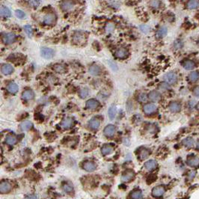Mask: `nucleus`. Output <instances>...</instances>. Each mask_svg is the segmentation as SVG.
Listing matches in <instances>:
<instances>
[{
  "instance_id": "f257e3e1",
  "label": "nucleus",
  "mask_w": 199,
  "mask_h": 199,
  "mask_svg": "<svg viewBox=\"0 0 199 199\" xmlns=\"http://www.w3.org/2000/svg\"><path fill=\"white\" fill-rule=\"evenodd\" d=\"M86 35L82 32H76L73 37V43H76V44H82L86 42Z\"/></svg>"
},
{
  "instance_id": "f03ea898",
  "label": "nucleus",
  "mask_w": 199,
  "mask_h": 199,
  "mask_svg": "<svg viewBox=\"0 0 199 199\" xmlns=\"http://www.w3.org/2000/svg\"><path fill=\"white\" fill-rule=\"evenodd\" d=\"M41 53L43 58L46 59H50V58H52L54 56V50L48 47H43L41 49Z\"/></svg>"
},
{
  "instance_id": "7ed1b4c3",
  "label": "nucleus",
  "mask_w": 199,
  "mask_h": 199,
  "mask_svg": "<svg viewBox=\"0 0 199 199\" xmlns=\"http://www.w3.org/2000/svg\"><path fill=\"white\" fill-rule=\"evenodd\" d=\"M60 7L63 11H71L73 7V0H63L60 4Z\"/></svg>"
},
{
  "instance_id": "20e7f679",
  "label": "nucleus",
  "mask_w": 199,
  "mask_h": 199,
  "mask_svg": "<svg viewBox=\"0 0 199 199\" xmlns=\"http://www.w3.org/2000/svg\"><path fill=\"white\" fill-rule=\"evenodd\" d=\"M12 189V186L7 181H2L0 183V193L6 194L8 193Z\"/></svg>"
},
{
  "instance_id": "39448f33",
  "label": "nucleus",
  "mask_w": 199,
  "mask_h": 199,
  "mask_svg": "<svg viewBox=\"0 0 199 199\" xmlns=\"http://www.w3.org/2000/svg\"><path fill=\"white\" fill-rule=\"evenodd\" d=\"M135 177V173L131 170H127L121 176V181L124 182H130Z\"/></svg>"
},
{
  "instance_id": "423d86ee",
  "label": "nucleus",
  "mask_w": 199,
  "mask_h": 199,
  "mask_svg": "<svg viewBox=\"0 0 199 199\" xmlns=\"http://www.w3.org/2000/svg\"><path fill=\"white\" fill-rule=\"evenodd\" d=\"M82 168H84V170H86V171H88V172H92V171L96 170L97 165L94 162H91V161H86V162H85L83 163Z\"/></svg>"
},
{
  "instance_id": "0eeeda50",
  "label": "nucleus",
  "mask_w": 199,
  "mask_h": 199,
  "mask_svg": "<svg viewBox=\"0 0 199 199\" xmlns=\"http://www.w3.org/2000/svg\"><path fill=\"white\" fill-rule=\"evenodd\" d=\"M56 20V16L52 13L47 14L43 18V22L46 25L54 24Z\"/></svg>"
},
{
  "instance_id": "6e6552de",
  "label": "nucleus",
  "mask_w": 199,
  "mask_h": 199,
  "mask_svg": "<svg viewBox=\"0 0 199 199\" xmlns=\"http://www.w3.org/2000/svg\"><path fill=\"white\" fill-rule=\"evenodd\" d=\"M144 112L146 115H151V114L154 113L157 109V107L155 104H152V103H148L146 104L144 106Z\"/></svg>"
},
{
  "instance_id": "1a4fd4ad",
  "label": "nucleus",
  "mask_w": 199,
  "mask_h": 199,
  "mask_svg": "<svg viewBox=\"0 0 199 199\" xmlns=\"http://www.w3.org/2000/svg\"><path fill=\"white\" fill-rule=\"evenodd\" d=\"M15 40H16V35L12 32L5 34L3 37L4 43H6V44H11V43H14Z\"/></svg>"
},
{
  "instance_id": "9d476101",
  "label": "nucleus",
  "mask_w": 199,
  "mask_h": 199,
  "mask_svg": "<svg viewBox=\"0 0 199 199\" xmlns=\"http://www.w3.org/2000/svg\"><path fill=\"white\" fill-rule=\"evenodd\" d=\"M165 192H166V190H165L163 186H156V187H154V188L153 189L152 195L154 196V197L159 198V197H161L162 196H163Z\"/></svg>"
},
{
  "instance_id": "9b49d317",
  "label": "nucleus",
  "mask_w": 199,
  "mask_h": 199,
  "mask_svg": "<svg viewBox=\"0 0 199 199\" xmlns=\"http://www.w3.org/2000/svg\"><path fill=\"white\" fill-rule=\"evenodd\" d=\"M164 79H166L168 83L174 84L177 82V76L175 73L169 72V73H168L166 76H164Z\"/></svg>"
},
{
  "instance_id": "f8f14e48",
  "label": "nucleus",
  "mask_w": 199,
  "mask_h": 199,
  "mask_svg": "<svg viewBox=\"0 0 199 199\" xmlns=\"http://www.w3.org/2000/svg\"><path fill=\"white\" fill-rule=\"evenodd\" d=\"M147 98H149V100H151L153 102H156V101H159L161 99V94L158 91H152L148 94Z\"/></svg>"
},
{
  "instance_id": "ddd939ff",
  "label": "nucleus",
  "mask_w": 199,
  "mask_h": 199,
  "mask_svg": "<svg viewBox=\"0 0 199 199\" xmlns=\"http://www.w3.org/2000/svg\"><path fill=\"white\" fill-rule=\"evenodd\" d=\"M116 131V127L114 125H108L106 126V128L104 129V134L105 136H108V137H111V136H114V134Z\"/></svg>"
},
{
  "instance_id": "4468645a",
  "label": "nucleus",
  "mask_w": 199,
  "mask_h": 199,
  "mask_svg": "<svg viewBox=\"0 0 199 199\" xmlns=\"http://www.w3.org/2000/svg\"><path fill=\"white\" fill-rule=\"evenodd\" d=\"M128 51L125 48H119L115 52V56L118 58H126L128 56Z\"/></svg>"
},
{
  "instance_id": "2eb2a0df",
  "label": "nucleus",
  "mask_w": 199,
  "mask_h": 199,
  "mask_svg": "<svg viewBox=\"0 0 199 199\" xmlns=\"http://www.w3.org/2000/svg\"><path fill=\"white\" fill-rule=\"evenodd\" d=\"M99 106V102L94 99H90L86 102V108L89 109H95Z\"/></svg>"
},
{
  "instance_id": "dca6fc26",
  "label": "nucleus",
  "mask_w": 199,
  "mask_h": 199,
  "mask_svg": "<svg viewBox=\"0 0 199 199\" xmlns=\"http://www.w3.org/2000/svg\"><path fill=\"white\" fill-rule=\"evenodd\" d=\"M157 166V162L153 160H150L145 163V168L147 171H152Z\"/></svg>"
},
{
  "instance_id": "f3484780",
  "label": "nucleus",
  "mask_w": 199,
  "mask_h": 199,
  "mask_svg": "<svg viewBox=\"0 0 199 199\" xmlns=\"http://www.w3.org/2000/svg\"><path fill=\"white\" fill-rule=\"evenodd\" d=\"M1 71L4 74L9 75L14 72V67L9 64H5V65H3L2 66Z\"/></svg>"
},
{
  "instance_id": "a211bd4d",
  "label": "nucleus",
  "mask_w": 199,
  "mask_h": 199,
  "mask_svg": "<svg viewBox=\"0 0 199 199\" xmlns=\"http://www.w3.org/2000/svg\"><path fill=\"white\" fill-rule=\"evenodd\" d=\"M116 112H117V107H116V106L115 104H112V106L109 107L108 111L109 117V119L111 120V121L115 119Z\"/></svg>"
},
{
  "instance_id": "6ab92c4d",
  "label": "nucleus",
  "mask_w": 199,
  "mask_h": 199,
  "mask_svg": "<svg viewBox=\"0 0 199 199\" xmlns=\"http://www.w3.org/2000/svg\"><path fill=\"white\" fill-rule=\"evenodd\" d=\"M34 97H35V94L32 90H26L22 94V98L23 100H26V101L32 100L34 98Z\"/></svg>"
},
{
  "instance_id": "aec40b11",
  "label": "nucleus",
  "mask_w": 199,
  "mask_h": 199,
  "mask_svg": "<svg viewBox=\"0 0 199 199\" xmlns=\"http://www.w3.org/2000/svg\"><path fill=\"white\" fill-rule=\"evenodd\" d=\"M169 109L172 112H178L181 109V105L177 102H171L169 105Z\"/></svg>"
},
{
  "instance_id": "412c9836",
  "label": "nucleus",
  "mask_w": 199,
  "mask_h": 199,
  "mask_svg": "<svg viewBox=\"0 0 199 199\" xmlns=\"http://www.w3.org/2000/svg\"><path fill=\"white\" fill-rule=\"evenodd\" d=\"M89 73L91 75H93V76H97V75L101 74V69L99 66L96 65H94L90 67Z\"/></svg>"
},
{
  "instance_id": "4be33fe9",
  "label": "nucleus",
  "mask_w": 199,
  "mask_h": 199,
  "mask_svg": "<svg viewBox=\"0 0 199 199\" xmlns=\"http://www.w3.org/2000/svg\"><path fill=\"white\" fill-rule=\"evenodd\" d=\"M113 151H114L113 147H112V146H110V145H104V146L102 147V148H101L102 154L104 155V156H106V155H109V154H110V153H112Z\"/></svg>"
},
{
  "instance_id": "5701e85b",
  "label": "nucleus",
  "mask_w": 199,
  "mask_h": 199,
  "mask_svg": "<svg viewBox=\"0 0 199 199\" xmlns=\"http://www.w3.org/2000/svg\"><path fill=\"white\" fill-rule=\"evenodd\" d=\"M0 15L2 17H11V12L10 9L7 7L5 6H2L0 7Z\"/></svg>"
},
{
  "instance_id": "b1692460",
  "label": "nucleus",
  "mask_w": 199,
  "mask_h": 199,
  "mask_svg": "<svg viewBox=\"0 0 199 199\" xmlns=\"http://www.w3.org/2000/svg\"><path fill=\"white\" fill-rule=\"evenodd\" d=\"M183 67H184L186 70H192L196 67V64L195 62L191 61V60H186L183 62Z\"/></svg>"
},
{
  "instance_id": "393cba45",
  "label": "nucleus",
  "mask_w": 199,
  "mask_h": 199,
  "mask_svg": "<svg viewBox=\"0 0 199 199\" xmlns=\"http://www.w3.org/2000/svg\"><path fill=\"white\" fill-rule=\"evenodd\" d=\"M73 121L72 118L71 117H67L65 119H64L62 122V126L65 129H68L71 128L73 126Z\"/></svg>"
},
{
  "instance_id": "a878e982",
  "label": "nucleus",
  "mask_w": 199,
  "mask_h": 199,
  "mask_svg": "<svg viewBox=\"0 0 199 199\" xmlns=\"http://www.w3.org/2000/svg\"><path fill=\"white\" fill-rule=\"evenodd\" d=\"M101 125V122H100V120L96 118V117H94L92 119L90 120L89 121V127H91V129H96L98 128Z\"/></svg>"
},
{
  "instance_id": "bb28decb",
  "label": "nucleus",
  "mask_w": 199,
  "mask_h": 199,
  "mask_svg": "<svg viewBox=\"0 0 199 199\" xmlns=\"http://www.w3.org/2000/svg\"><path fill=\"white\" fill-rule=\"evenodd\" d=\"M53 70H54L56 72L59 73H64L67 71V69H66L65 66L63 65H61V64H56L53 66Z\"/></svg>"
},
{
  "instance_id": "cd10ccee",
  "label": "nucleus",
  "mask_w": 199,
  "mask_h": 199,
  "mask_svg": "<svg viewBox=\"0 0 199 199\" xmlns=\"http://www.w3.org/2000/svg\"><path fill=\"white\" fill-rule=\"evenodd\" d=\"M7 91H9V92H11V93L15 94L18 91L19 88L18 86H17L16 83H14V82H11V83H9L7 85Z\"/></svg>"
},
{
  "instance_id": "c85d7f7f",
  "label": "nucleus",
  "mask_w": 199,
  "mask_h": 199,
  "mask_svg": "<svg viewBox=\"0 0 199 199\" xmlns=\"http://www.w3.org/2000/svg\"><path fill=\"white\" fill-rule=\"evenodd\" d=\"M32 126H33V125H32V123L31 122V121H26L21 124L20 127V129L22 131H27L32 128Z\"/></svg>"
},
{
  "instance_id": "c756f323",
  "label": "nucleus",
  "mask_w": 199,
  "mask_h": 199,
  "mask_svg": "<svg viewBox=\"0 0 199 199\" xmlns=\"http://www.w3.org/2000/svg\"><path fill=\"white\" fill-rule=\"evenodd\" d=\"M168 33V29L166 26H162L161 28H160L156 32V36L158 37H163L166 36Z\"/></svg>"
},
{
  "instance_id": "7c9ffc66",
  "label": "nucleus",
  "mask_w": 199,
  "mask_h": 199,
  "mask_svg": "<svg viewBox=\"0 0 199 199\" xmlns=\"http://www.w3.org/2000/svg\"><path fill=\"white\" fill-rule=\"evenodd\" d=\"M130 198L132 199H140L143 198V195L140 190H135L130 193Z\"/></svg>"
},
{
  "instance_id": "2f4dec72",
  "label": "nucleus",
  "mask_w": 199,
  "mask_h": 199,
  "mask_svg": "<svg viewBox=\"0 0 199 199\" xmlns=\"http://www.w3.org/2000/svg\"><path fill=\"white\" fill-rule=\"evenodd\" d=\"M183 144L185 146H186V147H192L194 145V144H195V141H194L192 138L187 137L183 140Z\"/></svg>"
},
{
  "instance_id": "473e14b6",
  "label": "nucleus",
  "mask_w": 199,
  "mask_h": 199,
  "mask_svg": "<svg viewBox=\"0 0 199 199\" xmlns=\"http://www.w3.org/2000/svg\"><path fill=\"white\" fill-rule=\"evenodd\" d=\"M150 155V151L148 149L141 148L139 152V158L141 160H145Z\"/></svg>"
},
{
  "instance_id": "72a5a7b5",
  "label": "nucleus",
  "mask_w": 199,
  "mask_h": 199,
  "mask_svg": "<svg viewBox=\"0 0 199 199\" xmlns=\"http://www.w3.org/2000/svg\"><path fill=\"white\" fill-rule=\"evenodd\" d=\"M187 164L189 166L192 167H196L198 165V157H192V158H189L187 160Z\"/></svg>"
},
{
  "instance_id": "f704fd0d",
  "label": "nucleus",
  "mask_w": 199,
  "mask_h": 199,
  "mask_svg": "<svg viewBox=\"0 0 199 199\" xmlns=\"http://www.w3.org/2000/svg\"><path fill=\"white\" fill-rule=\"evenodd\" d=\"M63 190L67 193H73V187L69 183H65L62 186Z\"/></svg>"
},
{
  "instance_id": "c9c22d12",
  "label": "nucleus",
  "mask_w": 199,
  "mask_h": 199,
  "mask_svg": "<svg viewBox=\"0 0 199 199\" xmlns=\"http://www.w3.org/2000/svg\"><path fill=\"white\" fill-rule=\"evenodd\" d=\"M5 141L7 145H14L17 142V137L14 136H8L6 138Z\"/></svg>"
},
{
  "instance_id": "e433bc0d",
  "label": "nucleus",
  "mask_w": 199,
  "mask_h": 199,
  "mask_svg": "<svg viewBox=\"0 0 199 199\" xmlns=\"http://www.w3.org/2000/svg\"><path fill=\"white\" fill-rule=\"evenodd\" d=\"M187 6L189 9H196L198 6V0H189L187 4Z\"/></svg>"
},
{
  "instance_id": "4c0bfd02",
  "label": "nucleus",
  "mask_w": 199,
  "mask_h": 199,
  "mask_svg": "<svg viewBox=\"0 0 199 199\" xmlns=\"http://www.w3.org/2000/svg\"><path fill=\"white\" fill-rule=\"evenodd\" d=\"M189 79L192 82L198 81V71H194V72L191 73L189 76Z\"/></svg>"
},
{
  "instance_id": "58836bf2",
  "label": "nucleus",
  "mask_w": 199,
  "mask_h": 199,
  "mask_svg": "<svg viewBox=\"0 0 199 199\" xmlns=\"http://www.w3.org/2000/svg\"><path fill=\"white\" fill-rule=\"evenodd\" d=\"M147 100V95L145 93H141L138 96V101L139 102L145 103L146 102Z\"/></svg>"
},
{
  "instance_id": "ea45409f",
  "label": "nucleus",
  "mask_w": 199,
  "mask_h": 199,
  "mask_svg": "<svg viewBox=\"0 0 199 199\" xmlns=\"http://www.w3.org/2000/svg\"><path fill=\"white\" fill-rule=\"evenodd\" d=\"M24 30L26 33L28 35L29 37H32V26L29 25H26L24 26Z\"/></svg>"
},
{
  "instance_id": "a19ab883",
  "label": "nucleus",
  "mask_w": 199,
  "mask_h": 199,
  "mask_svg": "<svg viewBox=\"0 0 199 199\" xmlns=\"http://www.w3.org/2000/svg\"><path fill=\"white\" fill-rule=\"evenodd\" d=\"M150 5L153 8H158L160 5V0H151Z\"/></svg>"
},
{
  "instance_id": "79ce46f5",
  "label": "nucleus",
  "mask_w": 199,
  "mask_h": 199,
  "mask_svg": "<svg viewBox=\"0 0 199 199\" xmlns=\"http://www.w3.org/2000/svg\"><path fill=\"white\" fill-rule=\"evenodd\" d=\"M88 95V90L87 88H82L79 91V96L82 98H86Z\"/></svg>"
},
{
  "instance_id": "37998d69",
  "label": "nucleus",
  "mask_w": 199,
  "mask_h": 199,
  "mask_svg": "<svg viewBox=\"0 0 199 199\" xmlns=\"http://www.w3.org/2000/svg\"><path fill=\"white\" fill-rule=\"evenodd\" d=\"M29 2L32 7H37L40 5L41 4V0H29Z\"/></svg>"
},
{
  "instance_id": "c03bdc74",
  "label": "nucleus",
  "mask_w": 199,
  "mask_h": 199,
  "mask_svg": "<svg viewBox=\"0 0 199 199\" xmlns=\"http://www.w3.org/2000/svg\"><path fill=\"white\" fill-rule=\"evenodd\" d=\"M139 28L141 32L145 34L148 33L149 31H150V27L148 26H147V25H141Z\"/></svg>"
},
{
  "instance_id": "a18cd8bd",
  "label": "nucleus",
  "mask_w": 199,
  "mask_h": 199,
  "mask_svg": "<svg viewBox=\"0 0 199 199\" xmlns=\"http://www.w3.org/2000/svg\"><path fill=\"white\" fill-rule=\"evenodd\" d=\"M15 14H16V16H17L18 18H20V19L24 18L25 16H26L24 12H23L22 11H21V10H17V11H15Z\"/></svg>"
},
{
  "instance_id": "49530a36",
  "label": "nucleus",
  "mask_w": 199,
  "mask_h": 199,
  "mask_svg": "<svg viewBox=\"0 0 199 199\" xmlns=\"http://www.w3.org/2000/svg\"><path fill=\"white\" fill-rule=\"evenodd\" d=\"M156 180V176L155 175H149L148 177L147 178V181L148 184H151V183L154 182Z\"/></svg>"
},
{
  "instance_id": "de8ad7c7",
  "label": "nucleus",
  "mask_w": 199,
  "mask_h": 199,
  "mask_svg": "<svg viewBox=\"0 0 199 199\" xmlns=\"http://www.w3.org/2000/svg\"><path fill=\"white\" fill-rule=\"evenodd\" d=\"M183 47V41H181V40H177V41H175V48L177 49V50H178V49H181Z\"/></svg>"
},
{
  "instance_id": "09e8293b",
  "label": "nucleus",
  "mask_w": 199,
  "mask_h": 199,
  "mask_svg": "<svg viewBox=\"0 0 199 199\" xmlns=\"http://www.w3.org/2000/svg\"><path fill=\"white\" fill-rule=\"evenodd\" d=\"M160 89L161 90H167L169 88V85L167 83V82H162V83L160 84Z\"/></svg>"
},
{
  "instance_id": "8fccbe9b",
  "label": "nucleus",
  "mask_w": 199,
  "mask_h": 199,
  "mask_svg": "<svg viewBox=\"0 0 199 199\" xmlns=\"http://www.w3.org/2000/svg\"><path fill=\"white\" fill-rule=\"evenodd\" d=\"M114 29V26L112 24H109L108 26H107V27H106V30H108L109 32V31H112V30Z\"/></svg>"
},
{
  "instance_id": "3c124183",
  "label": "nucleus",
  "mask_w": 199,
  "mask_h": 199,
  "mask_svg": "<svg viewBox=\"0 0 199 199\" xmlns=\"http://www.w3.org/2000/svg\"><path fill=\"white\" fill-rule=\"evenodd\" d=\"M194 94L196 95V97H198V86L194 89Z\"/></svg>"
}]
</instances>
